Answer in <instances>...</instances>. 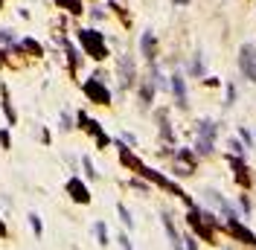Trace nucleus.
<instances>
[{"label":"nucleus","mask_w":256,"mask_h":250,"mask_svg":"<svg viewBox=\"0 0 256 250\" xmlns=\"http://www.w3.org/2000/svg\"><path fill=\"white\" fill-rule=\"evenodd\" d=\"M64 50H67V61H70V73H76L79 70V64H82V52L70 44V41H64Z\"/></svg>","instance_id":"a211bd4d"},{"label":"nucleus","mask_w":256,"mask_h":250,"mask_svg":"<svg viewBox=\"0 0 256 250\" xmlns=\"http://www.w3.org/2000/svg\"><path fill=\"white\" fill-rule=\"evenodd\" d=\"M90 15H93V20H102V17H105V12H102V9H93Z\"/></svg>","instance_id":"72a5a7b5"},{"label":"nucleus","mask_w":256,"mask_h":250,"mask_svg":"<svg viewBox=\"0 0 256 250\" xmlns=\"http://www.w3.org/2000/svg\"><path fill=\"white\" fill-rule=\"evenodd\" d=\"M76 119H79V128H85V131H87L90 137H96V146H99V149H105V146L111 143V137H108V134L102 131V125H99L96 119H90V117H87L85 111H79V114H76Z\"/></svg>","instance_id":"39448f33"},{"label":"nucleus","mask_w":256,"mask_h":250,"mask_svg":"<svg viewBox=\"0 0 256 250\" xmlns=\"http://www.w3.org/2000/svg\"><path fill=\"white\" fill-rule=\"evenodd\" d=\"M195 137H201V140H213V143H216V137H219V122H216V119H198V125H195Z\"/></svg>","instance_id":"4468645a"},{"label":"nucleus","mask_w":256,"mask_h":250,"mask_svg":"<svg viewBox=\"0 0 256 250\" xmlns=\"http://www.w3.org/2000/svg\"><path fill=\"white\" fill-rule=\"evenodd\" d=\"M195 154H198V157H213V154H216V143H213V140L195 137Z\"/></svg>","instance_id":"f3484780"},{"label":"nucleus","mask_w":256,"mask_h":250,"mask_svg":"<svg viewBox=\"0 0 256 250\" xmlns=\"http://www.w3.org/2000/svg\"><path fill=\"white\" fill-rule=\"evenodd\" d=\"M184 250H198V239H195L192 233H187V236H184Z\"/></svg>","instance_id":"c85d7f7f"},{"label":"nucleus","mask_w":256,"mask_h":250,"mask_svg":"<svg viewBox=\"0 0 256 250\" xmlns=\"http://www.w3.org/2000/svg\"><path fill=\"white\" fill-rule=\"evenodd\" d=\"M117 76H119V84H122V87H134V84H137V67H134V58H131V55H119V61H117Z\"/></svg>","instance_id":"423d86ee"},{"label":"nucleus","mask_w":256,"mask_h":250,"mask_svg":"<svg viewBox=\"0 0 256 250\" xmlns=\"http://www.w3.org/2000/svg\"><path fill=\"white\" fill-rule=\"evenodd\" d=\"M85 96H87V102H93V105H111V90H108V84H105V76L102 73H93L85 84Z\"/></svg>","instance_id":"f03ea898"},{"label":"nucleus","mask_w":256,"mask_h":250,"mask_svg":"<svg viewBox=\"0 0 256 250\" xmlns=\"http://www.w3.org/2000/svg\"><path fill=\"white\" fill-rule=\"evenodd\" d=\"M117 216L122 218L125 230H134V218H131V213H128V207H125V204H117Z\"/></svg>","instance_id":"412c9836"},{"label":"nucleus","mask_w":256,"mask_h":250,"mask_svg":"<svg viewBox=\"0 0 256 250\" xmlns=\"http://www.w3.org/2000/svg\"><path fill=\"white\" fill-rule=\"evenodd\" d=\"M0 102H3L6 119H9V122H17V114H15V108H12V99H9V87H6V84H0Z\"/></svg>","instance_id":"dca6fc26"},{"label":"nucleus","mask_w":256,"mask_h":250,"mask_svg":"<svg viewBox=\"0 0 256 250\" xmlns=\"http://www.w3.org/2000/svg\"><path fill=\"white\" fill-rule=\"evenodd\" d=\"M93 236H96V242H99V248H108V245H111V239H108V227H105V221H96V224H93Z\"/></svg>","instance_id":"6ab92c4d"},{"label":"nucleus","mask_w":256,"mask_h":250,"mask_svg":"<svg viewBox=\"0 0 256 250\" xmlns=\"http://www.w3.org/2000/svg\"><path fill=\"white\" fill-rule=\"evenodd\" d=\"M0 146H3V149H9V146H12V143H9V134H6V131H0Z\"/></svg>","instance_id":"473e14b6"},{"label":"nucleus","mask_w":256,"mask_h":250,"mask_svg":"<svg viewBox=\"0 0 256 250\" xmlns=\"http://www.w3.org/2000/svg\"><path fill=\"white\" fill-rule=\"evenodd\" d=\"M6 236H9V227H6V224H3V218H0V239H6Z\"/></svg>","instance_id":"f704fd0d"},{"label":"nucleus","mask_w":256,"mask_h":250,"mask_svg":"<svg viewBox=\"0 0 256 250\" xmlns=\"http://www.w3.org/2000/svg\"><path fill=\"white\" fill-rule=\"evenodd\" d=\"M157 125H160V137H163L166 143H172V140H175V134H172V122H169V114H166L163 108L157 111Z\"/></svg>","instance_id":"2eb2a0df"},{"label":"nucleus","mask_w":256,"mask_h":250,"mask_svg":"<svg viewBox=\"0 0 256 250\" xmlns=\"http://www.w3.org/2000/svg\"><path fill=\"white\" fill-rule=\"evenodd\" d=\"M117 242H119V248H122V250H134V248H131V239H128L125 233H119V239H117Z\"/></svg>","instance_id":"7c9ffc66"},{"label":"nucleus","mask_w":256,"mask_h":250,"mask_svg":"<svg viewBox=\"0 0 256 250\" xmlns=\"http://www.w3.org/2000/svg\"><path fill=\"white\" fill-rule=\"evenodd\" d=\"M236 70L242 73V79L256 82V44L245 41L239 47V55H236Z\"/></svg>","instance_id":"7ed1b4c3"},{"label":"nucleus","mask_w":256,"mask_h":250,"mask_svg":"<svg viewBox=\"0 0 256 250\" xmlns=\"http://www.w3.org/2000/svg\"><path fill=\"white\" fill-rule=\"evenodd\" d=\"M131 186H134L137 192H149V183H146V181H140V178H134V181H131Z\"/></svg>","instance_id":"c756f323"},{"label":"nucleus","mask_w":256,"mask_h":250,"mask_svg":"<svg viewBox=\"0 0 256 250\" xmlns=\"http://www.w3.org/2000/svg\"><path fill=\"white\" fill-rule=\"evenodd\" d=\"M55 3H58L61 9H67L70 15H82V12H85V9H82V0H55Z\"/></svg>","instance_id":"4be33fe9"},{"label":"nucleus","mask_w":256,"mask_h":250,"mask_svg":"<svg viewBox=\"0 0 256 250\" xmlns=\"http://www.w3.org/2000/svg\"><path fill=\"white\" fill-rule=\"evenodd\" d=\"M227 149H230V151H233V154H236V157H242V154H245V151H248V149H245V146H242V143H239V140H236V137H230V140H227Z\"/></svg>","instance_id":"a878e982"},{"label":"nucleus","mask_w":256,"mask_h":250,"mask_svg":"<svg viewBox=\"0 0 256 250\" xmlns=\"http://www.w3.org/2000/svg\"><path fill=\"white\" fill-rule=\"evenodd\" d=\"M154 93H157V87H154V82H152L149 76L137 82V99H140V108H152Z\"/></svg>","instance_id":"f8f14e48"},{"label":"nucleus","mask_w":256,"mask_h":250,"mask_svg":"<svg viewBox=\"0 0 256 250\" xmlns=\"http://www.w3.org/2000/svg\"><path fill=\"white\" fill-rule=\"evenodd\" d=\"M224 230H227L236 242H242V245H248V248H256V233L251 227H245L242 221H224Z\"/></svg>","instance_id":"6e6552de"},{"label":"nucleus","mask_w":256,"mask_h":250,"mask_svg":"<svg viewBox=\"0 0 256 250\" xmlns=\"http://www.w3.org/2000/svg\"><path fill=\"white\" fill-rule=\"evenodd\" d=\"M230 169H233V181H236L242 189H251V186H254V175H251V169H248V163H245L242 157L230 154Z\"/></svg>","instance_id":"0eeeda50"},{"label":"nucleus","mask_w":256,"mask_h":250,"mask_svg":"<svg viewBox=\"0 0 256 250\" xmlns=\"http://www.w3.org/2000/svg\"><path fill=\"white\" fill-rule=\"evenodd\" d=\"M64 189H67V195H70L76 204H90V189H87V183H85L82 178H70V181L64 183Z\"/></svg>","instance_id":"1a4fd4ad"},{"label":"nucleus","mask_w":256,"mask_h":250,"mask_svg":"<svg viewBox=\"0 0 256 250\" xmlns=\"http://www.w3.org/2000/svg\"><path fill=\"white\" fill-rule=\"evenodd\" d=\"M61 128H64V131L76 128V125H73V119H70V114H61Z\"/></svg>","instance_id":"2f4dec72"},{"label":"nucleus","mask_w":256,"mask_h":250,"mask_svg":"<svg viewBox=\"0 0 256 250\" xmlns=\"http://www.w3.org/2000/svg\"><path fill=\"white\" fill-rule=\"evenodd\" d=\"M82 166H85V172H87V181H99V172L93 169V163H90V157H82Z\"/></svg>","instance_id":"bb28decb"},{"label":"nucleus","mask_w":256,"mask_h":250,"mask_svg":"<svg viewBox=\"0 0 256 250\" xmlns=\"http://www.w3.org/2000/svg\"><path fill=\"white\" fill-rule=\"evenodd\" d=\"M79 44L85 50V55H90L93 61H105L108 58V44H105V35L99 29H79Z\"/></svg>","instance_id":"f257e3e1"},{"label":"nucleus","mask_w":256,"mask_h":250,"mask_svg":"<svg viewBox=\"0 0 256 250\" xmlns=\"http://www.w3.org/2000/svg\"><path fill=\"white\" fill-rule=\"evenodd\" d=\"M23 50H26L29 55H44L41 44H38V41H32V38H23V41H20V52H23Z\"/></svg>","instance_id":"aec40b11"},{"label":"nucleus","mask_w":256,"mask_h":250,"mask_svg":"<svg viewBox=\"0 0 256 250\" xmlns=\"http://www.w3.org/2000/svg\"><path fill=\"white\" fill-rule=\"evenodd\" d=\"M140 52H143V58H146L149 64L157 61V35H154L152 29H146V32L140 35Z\"/></svg>","instance_id":"9b49d317"},{"label":"nucleus","mask_w":256,"mask_h":250,"mask_svg":"<svg viewBox=\"0 0 256 250\" xmlns=\"http://www.w3.org/2000/svg\"><path fill=\"white\" fill-rule=\"evenodd\" d=\"M236 201H239V207H242V213H245V216H251V213H254V201L248 198V192H242Z\"/></svg>","instance_id":"393cba45"},{"label":"nucleus","mask_w":256,"mask_h":250,"mask_svg":"<svg viewBox=\"0 0 256 250\" xmlns=\"http://www.w3.org/2000/svg\"><path fill=\"white\" fill-rule=\"evenodd\" d=\"M160 221H163V230H166V236H169V245L172 250H184V236L178 233V227H175V218H172V213H160Z\"/></svg>","instance_id":"9d476101"},{"label":"nucleus","mask_w":256,"mask_h":250,"mask_svg":"<svg viewBox=\"0 0 256 250\" xmlns=\"http://www.w3.org/2000/svg\"><path fill=\"white\" fill-rule=\"evenodd\" d=\"M175 6H189V0H172Z\"/></svg>","instance_id":"c9c22d12"},{"label":"nucleus","mask_w":256,"mask_h":250,"mask_svg":"<svg viewBox=\"0 0 256 250\" xmlns=\"http://www.w3.org/2000/svg\"><path fill=\"white\" fill-rule=\"evenodd\" d=\"M236 99H239V90H236V84L230 82V84H227V93H224V108H233Z\"/></svg>","instance_id":"5701e85b"},{"label":"nucleus","mask_w":256,"mask_h":250,"mask_svg":"<svg viewBox=\"0 0 256 250\" xmlns=\"http://www.w3.org/2000/svg\"><path fill=\"white\" fill-rule=\"evenodd\" d=\"M169 93L175 96V105L181 108V111H189V93H187V79H184V73H172L169 76Z\"/></svg>","instance_id":"20e7f679"},{"label":"nucleus","mask_w":256,"mask_h":250,"mask_svg":"<svg viewBox=\"0 0 256 250\" xmlns=\"http://www.w3.org/2000/svg\"><path fill=\"white\" fill-rule=\"evenodd\" d=\"M187 73H189V79H204V76H207V58H204V52H195V55H189Z\"/></svg>","instance_id":"ddd939ff"},{"label":"nucleus","mask_w":256,"mask_h":250,"mask_svg":"<svg viewBox=\"0 0 256 250\" xmlns=\"http://www.w3.org/2000/svg\"><path fill=\"white\" fill-rule=\"evenodd\" d=\"M239 137L248 143V149H254V146H256V137L251 134V131H248V128H239Z\"/></svg>","instance_id":"cd10ccee"},{"label":"nucleus","mask_w":256,"mask_h":250,"mask_svg":"<svg viewBox=\"0 0 256 250\" xmlns=\"http://www.w3.org/2000/svg\"><path fill=\"white\" fill-rule=\"evenodd\" d=\"M254 137H256V131H254Z\"/></svg>","instance_id":"e433bc0d"},{"label":"nucleus","mask_w":256,"mask_h":250,"mask_svg":"<svg viewBox=\"0 0 256 250\" xmlns=\"http://www.w3.org/2000/svg\"><path fill=\"white\" fill-rule=\"evenodd\" d=\"M0 3H3V0H0Z\"/></svg>","instance_id":"4c0bfd02"},{"label":"nucleus","mask_w":256,"mask_h":250,"mask_svg":"<svg viewBox=\"0 0 256 250\" xmlns=\"http://www.w3.org/2000/svg\"><path fill=\"white\" fill-rule=\"evenodd\" d=\"M26 218H29V227H32V233H35V236H41V233H44V224H41V216H38V213H29Z\"/></svg>","instance_id":"b1692460"}]
</instances>
